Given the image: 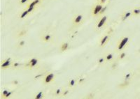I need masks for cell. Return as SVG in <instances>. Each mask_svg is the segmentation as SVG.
<instances>
[{
	"mask_svg": "<svg viewBox=\"0 0 140 99\" xmlns=\"http://www.w3.org/2000/svg\"><path fill=\"white\" fill-rule=\"evenodd\" d=\"M130 81H126V80H123V82L122 83H120V85H118V88L120 89H126L130 85Z\"/></svg>",
	"mask_w": 140,
	"mask_h": 99,
	"instance_id": "cb8c5ba5",
	"label": "cell"
},
{
	"mask_svg": "<svg viewBox=\"0 0 140 99\" xmlns=\"http://www.w3.org/2000/svg\"><path fill=\"white\" fill-rule=\"evenodd\" d=\"M139 70H140V67H139Z\"/></svg>",
	"mask_w": 140,
	"mask_h": 99,
	"instance_id": "e575fe53",
	"label": "cell"
},
{
	"mask_svg": "<svg viewBox=\"0 0 140 99\" xmlns=\"http://www.w3.org/2000/svg\"><path fill=\"white\" fill-rule=\"evenodd\" d=\"M20 64L18 62H16L15 60H14L13 63V65L11 66V68H13V69H18L20 67Z\"/></svg>",
	"mask_w": 140,
	"mask_h": 99,
	"instance_id": "83f0119b",
	"label": "cell"
},
{
	"mask_svg": "<svg viewBox=\"0 0 140 99\" xmlns=\"http://www.w3.org/2000/svg\"><path fill=\"white\" fill-rule=\"evenodd\" d=\"M28 30L27 29H22L18 31L16 34V36L17 38H22V37L25 36L27 34Z\"/></svg>",
	"mask_w": 140,
	"mask_h": 99,
	"instance_id": "5bb4252c",
	"label": "cell"
},
{
	"mask_svg": "<svg viewBox=\"0 0 140 99\" xmlns=\"http://www.w3.org/2000/svg\"><path fill=\"white\" fill-rule=\"evenodd\" d=\"M63 89H62L60 87H57L54 89L53 91V95L55 96H62Z\"/></svg>",
	"mask_w": 140,
	"mask_h": 99,
	"instance_id": "d6986e66",
	"label": "cell"
},
{
	"mask_svg": "<svg viewBox=\"0 0 140 99\" xmlns=\"http://www.w3.org/2000/svg\"><path fill=\"white\" fill-rule=\"evenodd\" d=\"M43 0H30L25 6H27V7H35L37 8L40 6V5L41 4Z\"/></svg>",
	"mask_w": 140,
	"mask_h": 99,
	"instance_id": "8fae6325",
	"label": "cell"
},
{
	"mask_svg": "<svg viewBox=\"0 0 140 99\" xmlns=\"http://www.w3.org/2000/svg\"><path fill=\"white\" fill-rule=\"evenodd\" d=\"M85 22V17L83 13H77L72 17V27L74 28H78L81 26Z\"/></svg>",
	"mask_w": 140,
	"mask_h": 99,
	"instance_id": "277c9868",
	"label": "cell"
},
{
	"mask_svg": "<svg viewBox=\"0 0 140 99\" xmlns=\"http://www.w3.org/2000/svg\"><path fill=\"white\" fill-rule=\"evenodd\" d=\"M97 62L98 65H100V66L104 65V64H107V63H106V60H105V57H104V55L103 56H101V57H98L97 60Z\"/></svg>",
	"mask_w": 140,
	"mask_h": 99,
	"instance_id": "7402d4cb",
	"label": "cell"
},
{
	"mask_svg": "<svg viewBox=\"0 0 140 99\" xmlns=\"http://www.w3.org/2000/svg\"><path fill=\"white\" fill-rule=\"evenodd\" d=\"M126 57H127V52H126V50H125V51H122L118 52L116 58H117V60L118 61H121V60H125Z\"/></svg>",
	"mask_w": 140,
	"mask_h": 99,
	"instance_id": "ffe728a7",
	"label": "cell"
},
{
	"mask_svg": "<svg viewBox=\"0 0 140 99\" xmlns=\"http://www.w3.org/2000/svg\"><path fill=\"white\" fill-rule=\"evenodd\" d=\"M109 23V17L108 15L105 14L100 15L97 17V20L95 21L94 30L97 33H100L103 31L107 27Z\"/></svg>",
	"mask_w": 140,
	"mask_h": 99,
	"instance_id": "6da1fadb",
	"label": "cell"
},
{
	"mask_svg": "<svg viewBox=\"0 0 140 99\" xmlns=\"http://www.w3.org/2000/svg\"><path fill=\"white\" fill-rule=\"evenodd\" d=\"M134 72L133 71H128V72H126L123 75V79L124 80H126V81H131L132 79L134 77Z\"/></svg>",
	"mask_w": 140,
	"mask_h": 99,
	"instance_id": "2e32d148",
	"label": "cell"
},
{
	"mask_svg": "<svg viewBox=\"0 0 140 99\" xmlns=\"http://www.w3.org/2000/svg\"><path fill=\"white\" fill-rule=\"evenodd\" d=\"M14 93V91L13 90H10L8 92V93L6 94L5 96V97L4 98H10L11 96H13V94Z\"/></svg>",
	"mask_w": 140,
	"mask_h": 99,
	"instance_id": "f546056e",
	"label": "cell"
},
{
	"mask_svg": "<svg viewBox=\"0 0 140 99\" xmlns=\"http://www.w3.org/2000/svg\"><path fill=\"white\" fill-rule=\"evenodd\" d=\"M30 0H18V4L20 6H25Z\"/></svg>",
	"mask_w": 140,
	"mask_h": 99,
	"instance_id": "4316f807",
	"label": "cell"
},
{
	"mask_svg": "<svg viewBox=\"0 0 140 99\" xmlns=\"http://www.w3.org/2000/svg\"><path fill=\"white\" fill-rule=\"evenodd\" d=\"M97 2H99L100 4H103V5H104V4H106L109 2L108 0H97Z\"/></svg>",
	"mask_w": 140,
	"mask_h": 99,
	"instance_id": "1f68e13d",
	"label": "cell"
},
{
	"mask_svg": "<svg viewBox=\"0 0 140 99\" xmlns=\"http://www.w3.org/2000/svg\"><path fill=\"white\" fill-rule=\"evenodd\" d=\"M13 62L14 60H13L11 57H7L4 60H3L0 64L1 69L6 70V69H8V68H11Z\"/></svg>",
	"mask_w": 140,
	"mask_h": 99,
	"instance_id": "9c48e42d",
	"label": "cell"
},
{
	"mask_svg": "<svg viewBox=\"0 0 140 99\" xmlns=\"http://www.w3.org/2000/svg\"><path fill=\"white\" fill-rule=\"evenodd\" d=\"M56 79V75L53 72H47L42 77V83L44 85H50L55 82Z\"/></svg>",
	"mask_w": 140,
	"mask_h": 99,
	"instance_id": "5b68a950",
	"label": "cell"
},
{
	"mask_svg": "<svg viewBox=\"0 0 140 99\" xmlns=\"http://www.w3.org/2000/svg\"><path fill=\"white\" fill-rule=\"evenodd\" d=\"M132 17H137L140 15V6L134 7L132 9Z\"/></svg>",
	"mask_w": 140,
	"mask_h": 99,
	"instance_id": "44dd1931",
	"label": "cell"
},
{
	"mask_svg": "<svg viewBox=\"0 0 140 99\" xmlns=\"http://www.w3.org/2000/svg\"><path fill=\"white\" fill-rule=\"evenodd\" d=\"M25 43H26V42H25V40L20 39V40H18V41L17 43L16 48H18V49H20V48H23L25 45Z\"/></svg>",
	"mask_w": 140,
	"mask_h": 99,
	"instance_id": "d4e9b609",
	"label": "cell"
},
{
	"mask_svg": "<svg viewBox=\"0 0 140 99\" xmlns=\"http://www.w3.org/2000/svg\"><path fill=\"white\" fill-rule=\"evenodd\" d=\"M131 17H132V11H125L123 12V13L120 15V20L122 22H125Z\"/></svg>",
	"mask_w": 140,
	"mask_h": 99,
	"instance_id": "7c38bea8",
	"label": "cell"
},
{
	"mask_svg": "<svg viewBox=\"0 0 140 99\" xmlns=\"http://www.w3.org/2000/svg\"><path fill=\"white\" fill-rule=\"evenodd\" d=\"M112 31H113L112 28L109 29V30L101 36L100 41H99V46L100 48H105L106 45L109 43L110 40H111V38Z\"/></svg>",
	"mask_w": 140,
	"mask_h": 99,
	"instance_id": "3957f363",
	"label": "cell"
},
{
	"mask_svg": "<svg viewBox=\"0 0 140 99\" xmlns=\"http://www.w3.org/2000/svg\"><path fill=\"white\" fill-rule=\"evenodd\" d=\"M70 45L68 42H63L60 45V50L61 52H64L68 50L69 49Z\"/></svg>",
	"mask_w": 140,
	"mask_h": 99,
	"instance_id": "e0dca14e",
	"label": "cell"
},
{
	"mask_svg": "<svg viewBox=\"0 0 140 99\" xmlns=\"http://www.w3.org/2000/svg\"><path fill=\"white\" fill-rule=\"evenodd\" d=\"M110 64H111V68L112 70H116L118 68V60H117V58L114 62L110 63Z\"/></svg>",
	"mask_w": 140,
	"mask_h": 99,
	"instance_id": "484cf974",
	"label": "cell"
},
{
	"mask_svg": "<svg viewBox=\"0 0 140 99\" xmlns=\"http://www.w3.org/2000/svg\"><path fill=\"white\" fill-rule=\"evenodd\" d=\"M103 4H101L97 2H96L92 6V8H91V10H90V12H91V15H92L93 17H99L100 15V13L101 10L103 8Z\"/></svg>",
	"mask_w": 140,
	"mask_h": 99,
	"instance_id": "52a82bcc",
	"label": "cell"
},
{
	"mask_svg": "<svg viewBox=\"0 0 140 99\" xmlns=\"http://www.w3.org/2000/svg\"><path fill=\"white\" fill-rule=\"evenodd\" d=\"M30 13L27 11V10L26 9H23L22 11L20 12L19 13V15H18V17H19L20 19H25V17H28L29 15H30Z\"/></svg>",
	"mask_w": 140,
	"mask_h": 99,
	"instance_id": "ac0fdd59",
	"label": "cell"
},
{
	"mask_svg": "<svg viewBox=\"0 0 140 99\" xmlns=\"http://www.w3.org/2000/svg\"><path fill=\"white\" fill-rule=\"evenodd\" d=\"M40 38L44 43H50L53 41L54 36L50 31H45L44 33H42Z\"/></svg>",
	"mask_w": 140,
	"mask_h": 99,
	"instance_id": "ba28073f",
	"label": "cell"
},
{
	"mask_svg": "<svg viewBox=\"0 0 140 99\" xmlns=\"http://www.w3.org/2000/svg\"><path fill=\"white\" fill-rule=\"evenodd\" d=\"M10 91V89H4V90H2V92L1 93V96H2V97L3 98L5 97V96L8 93V92Z\"/></svg>",
	"mask_w": 140,
	"mask_h": 99,
	"instance_id": "4dcf8cb0",
	"label": "cell"
},
{
	"mask_svg": "<svg viewBox=\"0 0 140 99\" xmlns=\"http://www.w3.org/2000/svg\"><path fill=\"white\" fill-rule=\"evenodd\" d=\"M95 95H94V93H90V94H88V95H87L86 96V98H94V97H95Z\"/></svg>",
	"mask_w": 140,
	"mask_h": 99,
	"instance_id": "d6a6232c",
	"label": "cell"
},
{
	"mask_svg": "<svg viewBox=\"0 0 140 99\" xmlns=\"http://www.w3.org/2000/svg\"><path fill=\"white\" fill-rule=\"evenodd\" d=\"M129 43H130V38L128 36H121L118 41L115 50L117 53L120 52L125 51L128 47Z\"/></svg>",
	"mask_w": 140,
	"mask_h": 99,
	"instance_id": "7a4b0ae2",
	"label": "cell"
},
{
	"mask_svg": "<svg viewBox=\"0 0 140 99\" xmlns=\"http://www.w3.org/2000/svg\"><path fill=\"white\" fill-rule=\"evenodd\" d=\"M39 60L36 57H32L30 60H28L25 64V68L28 70H33L39 65Z\"/></svg>",
	"mask_w": 140,
	"mask_h": 99,
	"instance_id": "8992f818",
	"label": "cell"
},
{
	"mask_svg": "<svg viewBox=\"0 0 140 99\" xmlns=\"http://www.w3.org/2000/svg\"><path fill=\"white\" fill-rule=\"evenodd\" d=\"M104 56L105 57V60L106 61V63H111L114 60H116V58L115 57V55L113 52H106V54H104Z\"/></svg>",
	"mask_w": 140,
	"mask_h": 99,
	"instance_id": "4fadbf2b",
	"label": "cell"
},
{
	"mask_svg": "<svg viewBox=\"0 0 140 99\" xmlns=\"http://www.w3.org/2000/svg\"><path fill=\"white\" fill-rule=\"evenodd\" d=\"M70 89L68 87L67 89H63V91H62V96H67L69 95V93H70Z\"/></svg>",
	"mask_w": 140,
	"mask_h": 99,
	"instance_id": "f1b7e54d",
	"label": "cell"
},
{
	"mask_svg": "<svg viewBox=\"0 0 140 99\" xmlns=\"http://www.w3.org/2000/svg\"><path fill=\"white\" fill-rule=\"evenodd\" d=\"M139 52H140V49H139Z\"/></svg>",
	"mask_w": 140,
	"mask_h": 99,
	"instance_id": "836d02e7",
	"label": "cell"
},
{
	"mask_svg": "<svg viewBox=\"0 0 140 99\" xmlns=\"http://www.w3.org/2000/svg\"><path fill=\"white\" fill-rule=\"evenodd\" d=\"M76 79H77V82H78V85H83L86 81V77H84L83 75H79L76 77Z\"/></svg>",
	"mask_w": 140,
	"mask_h": 99,
	"instance_id": "603a6c76",
	"label": "cell"
},
{
	"mask_svg": "<svg viewBox=\"0 0 140 99\" xmlns=\"http://www.w3.org/2000/svg\"><path fill=\"white\" fill-rule=\"evenodd\" d=\"M68 87L71 90H73L76 88V87L78 85V82H77V79L76 77H70L69 79L68 80Z\"/></svg>",
	"mask_w": 140,
	"mask_h": 99,
	"instance_id": "30bf717a",
	"label": "cell"
},
{
	"mask_svg": "<svg viewBox=\"0 0 140 99\" xmlns=\"http://www.w3.org/2000/svg\"><path fill=\"white\" fill-rule=\"evenodd\" d=\"M46 97V93L44 91L40 90L36 91V93L34 94V99H43Z\"/></svg>",
	"mask_w": 140,
	"mask_h": 99,
	"instance_id": "9a60e30c",
	"label": "cell"
}]
</instances>
